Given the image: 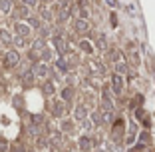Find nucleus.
<instances>
[{"label": "nucleus", "mask_w": 155, "mask_h": 152, "mask_svg": "<svg viewBox=\"0 0 155 152\" xmlns=\"http://www.w3.org/2000/svg\"><path fill=\"white\" fill-rule=\"evenodd\" d=\"M114 84H115V90H121V78H114Z\"/></svg>", "instance_id": "nucleus-1"}]
</instances>
